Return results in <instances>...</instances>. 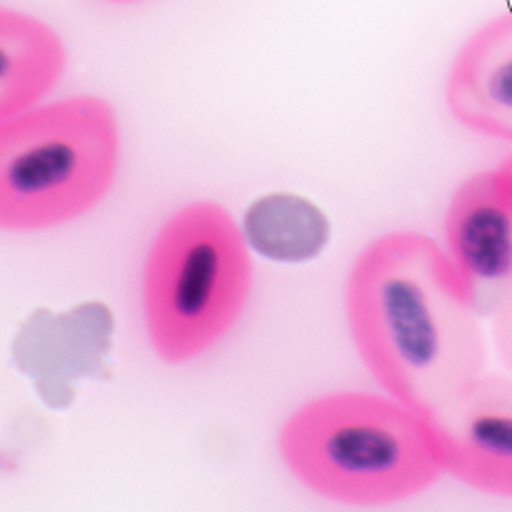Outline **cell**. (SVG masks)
I'll list each match as a JSON object with an SVG mask.
<instances>
[{
	"label": "cell",
	"instance_id": "52a82bcc",
	"mask_svg": "<svg viewBox=\"0 0 512 512\" xmlns=\"http://www.w3.org/2000/svg\"><path fill=\"white\" fill-rule=\"evenodd\" d=\"M444 102L464 128L512 141V14L488 20L462 44L444 84Z\"/></svg>",
	"mask_w": 512,
	"mask_h": 512
},
{
	"label": "cell",
	"instance_id": "30bf717a",
	"mask_svg": "<svg viewBox=\"0 0 512 512\" xmlns=\"http://www.w3.org/2000/svg\"><path fill=\"white\" fill-rule=\"evenodd\" d=\"M493 337L499 359L512 374V277L504 286L493 310Z\"/></svg>",
	"mask_w": 512,
	"mask_h": 512
},
{
	"label": "cell",
	"instance_id": "6da1fadb",
	"mask_svg": "<svg viewBox=\"0 0 512 512\" xmlns=\"http://www.w3.org/2000/svg\"><path fill=\"white\" fill-rule=\"evenodd\" d=\"M345 310L374 381L420 414L484 374L482 313L425 233L392 231L367 244L350 271Z\"/></svg>",
	"mask_w": 512,
	"mask_h": 512
},
{
	"label": "cell",
	"instance_id": "8fae6325",
	"mask_svg": "<svg viewBox=\"0 0 512 512\" xmlns=\"http://www.w3.org/2000/svg\"><path fill=\"white\" fill-rule=\"evenodd\" d=\"M497 170L504 174V178H506V181H508V185L512 187V157H510V159H506L502 165H499Z\"/></svg>",
	"mask_w": 512,
	"mask_h": 512
},
{
	"label": "cell",
	"instance_id": "ba28073f",
	"mask_svg": "<svg viewBox=\"0 0 512 512\" xmlns=\"http://www.w3.org/2000/svg\"><path fill=\"white\" fill-rule=\"evenodd\" d=\"M62 38L42 20L5 9L0 14V119L27 113L60 80Z\"/></svg>",
	"mask_w": 512,
	"mask_h": 512
},
{
	"label": "cell",
	"instance_id": "8992f818",
	"mask_svg": "<svg viewBox=\"0 0 512 512\" xmlns=\"http://www.w3.org/2000/svg\"><path fill=\"white\" fill-rule=\"evenodd\" d=\"M444 251L482 315H493L512 277V187L497 168L455 189L444 216Z\"/></svg>",
	"mask_w": 512,
	"mask_h": 512
},
{
	"label": "cell",
	"instance_id": "9c48e42d",
	"mask_svg": "<svg viewBox=\"0 0 512 512\" xmlns=\"http://www.w3.org/2000/svg\"><path fill=\"white\" fill-rule=\"evenodd\" d=\"M242 233L266 260L302 264L326 249L330 222L308 198L280 192L255 200L244 214Z\"/></svg>",
	"mask_w": 512,
	"mask_h": 512
},
{
	"label": "cell",
	"instance_id": "277c9868",
	"mask_svg": "<svg viewBox=\"0 0 512 512\" xmlns=\"http://www.w3.org/2000/svg\"><path fill=\"white\" fill-rule=\"evenodd\" d=\"M247 247L238 222L211 200L165 222L143 271V313L163 361L196 359L236 324L251 288Z\"/></svg>",
	"mask_w": 512,
	"mask_h": 512
},
{
	"label": "cell",
	"instance_id": "7a4b0ae2",
	"mask_svg": "<svg viewBox=\"0 0 512 512\" xmlns=\"http://www.w3.org/2000/svg\"><path fill=\"white\" fill-rule=\"evenodd\" d=\"M280 453L310 491L352 506L403 502L447 473L427 416L389 394L313 400L288 418Z\"/></svg>",
	"mask_w": 512,
	"mask_h": 512
},
{
	"label": "cell",
	"instance_id": "3957f363",
	"mask_svg": "<svg viewBox=\"0 0 512 512\" xmlns=\"http://www.w3.org/2000/svg\"><path fill=\"white\" fill-rule=\"evenodd\" d=\"M115 110L77 95L0 121V225L40 231L106 196L119 168Z\"/></svg>",
	"mask_w": 512,
	"mask_h": 512
},
{
	"label": "cell",
	"instance_id": "7c38bea8",
	"mask_svg": "<svg viewBox=\"0 0 512 512\" xmlns=\"http://www.w3.org/2000/svg\"><path fill=\"white\" fill-rule=\"evenodd\" d=\"M110 3H132V0H110Z\"/></svg>",
	"mask_w": 512,
	"mask_h": 512
},
{
	"label": "cell",
	"instance_id": "5b68a950",
	"mask_svg": "<svg viewBox=\"0 0 512 512\" xmlns=\"http://www.w3.org/2000/svg\"><path fill=\"white\" fill-rule=\"evenodd\" d=\"M427 420L444 471L477 491L512 497V376H477Z\"/></svg>",
	"mask_w": 512,
	"mask_h": 512
}]
</instances>
